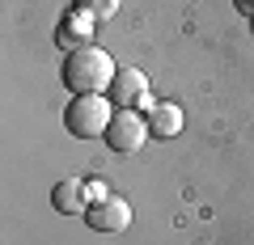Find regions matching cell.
<instances>
[{
  "instance_id": "cell-3",
  "label": "cell",
  "mask_w": 254,
  "mask_h": 245,
  "mask_svg": "<svg viewBox=\"0 0 254 245\" xmlns=\"http://www.w3.org/2000/svg\"><path fill=\"white\" fill-rule=\"evenodd\" d=\"M148 136H153V131H148V118H140L136 110H119V114L110 118L106 144H110V152L131 156V152H140V148H144Z\"/></svg>"
},
{
  "instance_id": "cell-6",
  "label": "cell",
  "mask_w": 254,
  "mask_h": 245,
  "mask_svg": "<svg viewBox=\"0 0 254 245\" xmlns=\"http://www.w3.org/2000/svg\"><path fill=\"white\" fill-rule=\"evenodd\" d=\"M85 199H89V191H85V182H76V178L55 182V191H51V203H55L60 216H76V211H85Z\"/></svg>"
},
{
  "instance_id": "cell-9",
  "label": "cell",
  "mask_w": 254,
  "mask_h": 245,
  "mask_svg": "<svg viewBox=\"0 0 254 245\" xmlns=\"http://www.w3.org/2000/svg\"><path fill=\"white\" fill-rule=\"evenodd\" d=\"M76 9L89 13V17H115L119 0H76Z\"/></svg>"
},
{
  "instance_id": "cell-8",
  "label": "cell",
  "mask_w": 254,
  "mask_h": 245,
  "mask_svg": "<svg viewBox=\"0 0 254 245\" xmlns=\"http://www.w3.org/2000/svg\"><path fill=\"white\" fill-rule=\"evenodd\" d=\"M93 30V21H89V13H72L68 17V26H60V34H55V43L64 47V51H76L81 47V38Z\"/></svg>"
},
{
  "instance_id": "cell-10",
  "label": "cell",
  "mask_w": 254,
  "mask_h": 245,
  "mask_svg": "<svg viewBox=\"0 0 254 245\" xmlns=\"http://www.w3.org/2000/svg\"><path fill=\"white\" fill-rule=\"evenodd\" d=\"M85 191H89V199H93V203L110 199V191H106V182H85Z\"/></svg>"
},
{
  "instance_id": "cell-11",
  "label": "cell",
  "mask_w": 254,
  "mask_h": 245,
  "mask_svg": "<svg viewBox=\"0 0 254 245\" xmlns=\"http://www.w3.org/2000/svg\"><path fill=\"white\" fill-rule=\"evenodd\" d=\"M237 9H242V13H254V0H237Z\"/></svg>"
},
{
  "instance_id": "cell-1",
  "label": "cell",
  "mask_w": 254,
  "mask_h": 245,
  "mask_svg": "<svg viewBox=\"0 0 254 245\" xmlns=\"http://www.w3.org/2000/svg\"><path fill=\"white\" fill-rule=\"evenodd\" d=\"M115 59H110L102 47H76V51H68V59H64V85L81 98V93H102L115 85Z\"/></svg>"
},
{
  "instance_id": "cell-4",
  "label": "cell",
  "mask_w": 254,
  "mask_h": 245,
  "mask_svg": "<svg viewBox=\"0 0 254 245\" xmlns=\"http://www.w3.org/2000/svg\"><path fill=\"white\" fill-rule=\"evenodd\" d=\"M110 101H119L123 110H136L140 101H148V76L140 68H119L115 85H110Z\"/></svg>"
},
{
  "instance_id": "cell-7",
  "label": "cell",
  "mask_w": 254,
  "mask_h": 245,
  "mask_svg": "<svg viewBox=\"0 0 254 245\" xmlns=\"http://www.w3.org/2000/svg\"><path fill=\"white\" fill-rule=\"evenodd\" d=\"M148 131L161 136V140L178 136V131H182V110L174 106V101H157V106L148 110Z\"/></svg>"
},
{
  "instance_id": "cell-2",
  "label": "cell",
  "mask_w": 254,
  "mask_h": 245,
  "mask_svg": "<svg viewBox=\"0 0 254 245\" xmlns=\"http://www.w3.org/2000/svg\"><path fill=\"white\" fill-rule=\"evenodd\" d=\"M110 106L102 93H81V98H72V106H68V114H64V127L72 131V136L81 140H93V136H106L110 131Z\"/></svg>"
},
{
  "instance_id": "cell-5",
  "label": "cell",
  "mask_w": 254,
  "mask_h": 245,
  "mask_svg": "<svg viewBox=\"0 0 254 245\" xmlns=\"http://www.w3.org/2000/svg\"><path fill=\"white\" fill-rule=\"evenodd\" d=\"M85 216H89V228H98V233H123V228L131 224V207H127V199H119V195L93 203Z\"/></svg>"
}]
</instances>
